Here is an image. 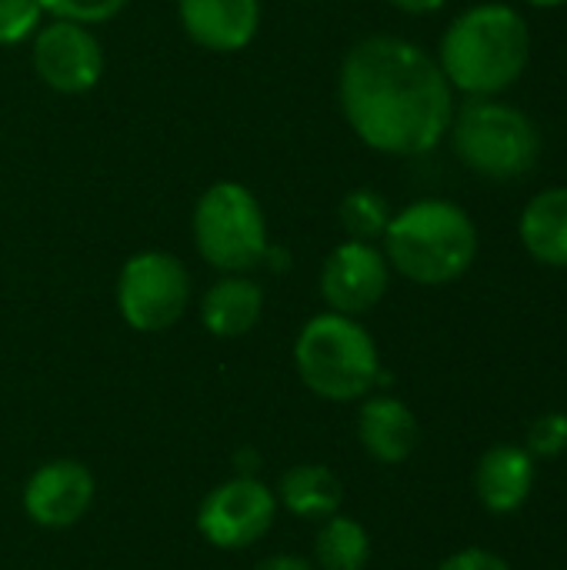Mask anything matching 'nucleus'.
Segmentation results:
<instances>
[{
  "label": "nucleus",
  "instance_id": "17",
  "mask_svg": "<svg viewBox=\"0 0 567 570\" xmlns=\"http://www.w3.org/2000/svg\"><path fill=\"white\" fill-rule=\"evenodd\" d=\"M341 481L334 478V471L321 468V464H304V468H291L281 481V501L291 514L297 518H331L341 508Z\"/></svg>",
  "mask_w": 567,
  "mask_h": 570
},
{
  "label": "nucleus",
  "instance_id": "3",
  "mask_svg": "<svg viewBox=\"0 0 567 570\" xmlns=\"http://www.w3.org/2000/svg\"><path fill=\"white\" fill-rule=\"evenodd\" d=\"M381 240L388 264L421 287L465 277L478 257V224L461 204L444 197H424L391 214Z\"/></svg>",
  "mask_w": 567,
  "mask_h": 570
},
{
  "label": "nucleus",
  "instance_id": "26",
  "mask_svg": "<svg viewBox=\"0 0 567 570\" xmlns=\"http://www.w3.org/2000/svg\"><path fill=\"white\" fill-rule=\"evenodd\" d=\"M525 3H531V7H565L567 0H525Z\"/></svg>",
  "mask_w": 567,
  "mask_h": 570
},
{
  "label": "nucleus",
  "instance_id": "2",
  "mask_svg": "<svg viewBox=\"0 0 567 570\" xmlns=\"http://www.w3.org/2000/svg\"><path fill=\"white\" fill-rule=\"evenodd\" d=\"M531 60V27L511 3L485 0L461 10L438 47V63L465 97H501Z\"/></svg>",
  "mask_w": 567,
  "mask_h": 570
},
{
  "label": "nucleus",
  "instance_id": "23",
  "mask_svg": "<svg viewBox=\"0 0 567 570\" xmlns=\"http://www.w3.org/2000/svg\"><path fill=\"white\" fill-rule=\"evenodd\" d=\"M438 570H511L505 558H498L495 551L485 548H465L458 554H451Z\"/></svg>",
  "mask_w": 567,
  "mask_h": 570
},
{
  "label": "nucleus",
  "instance_id": "21",
  "mask_svg": "<svg viewBox=\"0 0 567 570\" xmlns=\"http://www.w3.org/2000/svg\"><path fill=\"white\" fill-rule=\"evenodd\" d=\"M40 7L53 20H74V23L94 27V23L117 17L127 7V0H40Z\"/></svg>",
  "mask_w": 567,
  "mask_h": 570
},
{
  "label": "nucleus",
  "instance_id": "25",
  "mask_svg": "<svg viewBox=\"0 0 567 570\" xmlns=\"http://www.w3.org/2000/svg\"><path fill=\"white\" fill-rule=\"evenodd\" d=\"M391 7H398V10H404V13H434V10H441L448 0H388Z\"/></svg>",
  "mask_w": 567,
  "mask_h": 570
},
{
  "label": "nucleus",
  "instance_id": "13",
  "mask_svg": "<svg viewBox=\"0 0 567 570\" xmlns=\"http://www.w3.org/2000/svg\"><path fill=\"white\" fill-rule=\"evenodd\" d=\"M535 488V458L518 444H495L475 468L478 501L491 514H515L528 504Z\"/></svg>",
  "mask_w": 567,
  "mask_h": 570
},
{
  "label": "nucleus",
  "instance_id": "18",
  "mask_svg": "<svg viewBox=\"0 0 567 570\" xmlns=\"http://www.w3.org/2000/svg\"><path fill=\"white\" fill-rule=\"evenodd\" d=\"M314 554L321 570H364L371 561V538L354 518L331 514L328 524L317 531Z\"/></svg>",
  "mask_w": 567,
  "mask_h": 570
},
{
  "label": "nucleus",
  "instance_id": "24",
  "mask_svg": "<svg viewBox=\"0 0 567 570\" xmlns=\"http://www.w3.org/2000/svg\"><path fill=\"white\" fill-rule=\"evenodd\" d=\"M254 570H317L314 564L301 561V558H291V554H281V558H267L261 561Z\"/></svg>",
  "mask_w": 567,
  "mask_h": 570
},
{
  "label": "nucleus",
  "instance_id": "16",
  "mask_svg": "<svg viewBox=\"0 0 567 570\" xmlns=\"http://www.w3.org/2000/svg\"><path fill=\"white\" fill-rule=\"evenodd\" d=\"M525 250L545 267H567V187L541 190L528 200L518 224Z\"/></svg>",
  "mask_w": 567,
  "mask_h": 570
},
{
  "label": "nucleus",
  "instance_id": "9",
  "mask_svg": "<svg viewBox=\"0 0 567 570\" xmlns=\"http://www.w3.org/2000/svg\"><path fill=\"white\" fill-rule=\"evenodd\" d=\"M274 511H277L274 494L261 481L234 478L204 498L197 511V528L214 548L237 551L261 541L271 531Z\"/></svg>",
  "mask_w": 567,
  "mask_h": 570
},
{
  "label": "nucleus",
  "instance_id": "19",
  "mask_svg": "<svg viewBox=\"0 0 567 570\" xmlns=\"http://www.w3.org/2000/svg\"><path fill=\"white\" fill-rule=\"evenodd\" d=\"M391 214L394 210L388 207V200L371 187H358L341 200V227L348 240H381L391 224Z\"/></svg>",
  "mask_w": 567,
  "mask_h": 570
},
{
  "label": "nucleus",
  "instance_id": "7",
  "mask_svg": "<svg viewBox=\"0 0 567 570\" xmlns=\"http://www.w3.org/2000/svg\"><path fill=\"white\" fill-rule=\"evenodd\" d=\"M190 304V274L187 267L164 250L134 254L117 277V307L120 317L144 334L167 331L184 317Z\"/></svg>",
  "mask_w": 567,
  "mask_h": 570
},
{
  "label": "nucleus",
  "instance_id": "8",
  "mask_svg": "<svg viewBox=\"0 0 567 570\" xmlns=\"http://www.w3.org/2000/svg\"><path fill=\"white\" fill-rule=\"evenodd\" d=\"M33 70L57 94L94 90L104 77V47L97 33L74 20H50L33 33Z\"/></svg>",
  "mask_w": 567,
  "mask_h": 570
},
{
  "label": "nucleus",
  "instance_id": "22",
  "mask_svg": "<svg viewBox=\"0 0 567 570\" xmlns=\"http://www.w3.org/2000/svg\"><path fill=\"white\" fill-rule=\"evenodd\" d=\"M525 451L531 458H558L567 451V414L555 411V414H541L531 431H528V444Z\"/></svg>",
  "mask_w": 567,
  "mask_h": 570
},
{
  "label": "nucleus",
  "instance_id": "12",
  "mask_svg": "<svg viewBox=\"0 0 567 570\" xmlns=\"http://www.w3.org/2000/svg\"><path fill=\"white\" fill-rule=\"evenodd\" d=\"M184 33L214 53L244 50L261 27V0H177Z\"/></svg>",
  "mask_w": 567,
  "mask_h": 570
},
{
  "label": "nucleus",
  "instance_id": "10",
  "mask_svg": "<svg viewBox=\"0 0 567 570\" xmlns=\"http://www.w3.org/2000/svg\"><path fill=\"white\" fill-rule=\"evenodd\" d=\"M391 284V264L384 250L368 240L338 244L321 271V294L334 314L358 317L381 304Z\"/></svg>",
  "mask_w": 567,
  "mask_h": 570
},
{
  "label": "nucleus",
  "instance_id": "1",
  "mask_svg": "<svg viewBox=\"0 0 567 570\" xmlns=\"http://www.w3.org/2000/svg\"><path fill=\"white\" fill-rule=\"evenodd\" d=\"M338 100L351 130L378 154L421 157L454 117V90L424 47L374 33L358 40L338 73Z\"/></svg>",
  "mask_w": 567,
  "mask_h": 570
},
{
  "label": "nucleus",
  "instance_id": "4",
  "mask_svg": "<svg viewBox=\"0 0 567 570\" xmlns=\"http://www.w3.org/2000/svg\"><path fill=\"white\" fill-rule=\"evenodd\" d=\"M448 134L458 160L488 180H518L541 157L538 124L501 97H468L454 107Z\"/></svg>",
  "mask_w": 567,
  "mask_h": 570
},
{
  "label": "nucleus",
  "instance_id": "15",
  "mask_svg": "<svg viewBox=\"0 0 567 570\" xmlns=\"http://www.w3.org/2000/svg\"><path fill=\"white\" fill-rule=\"evenodd\" d=\"M261 311H264V291L244 274L221 277L201 301V321L214 337L247 334L261 321Z\"/></svg>",
  "mask_w": 567,
  "mask_h": 570
},
{
  "label": "nucleus",
  "instance_id": "20",
  "mask_svg": "<svg viewBox=\"0 0 567 570\" xmlns=\"http://www.w3.org/2000/svg\"><path fill=\"white\" fill-rule=\"evenodd\" d=\"M40 0H0V47H13L40 30Z\"/></svg>",
  "mask_w": 567,
  "mask_h": 570
},
{
  "label": "nucleus",
  "instance_id": "6",
  "mask_svg": "<svg viewBox=\"0 0 567 570\" xmlns=\"http://www.w3.org/2000/svg\"><path fill=\"white\" fill-rule=\"evenodd\" d=\"M194 244L224 274H247L267 257V220L261 200L237 180L211 184L194 207Z\"/></svg>",
  "mask_w": 567,
  "mask_h": 570
},
{
  "label": "nucleus",
  "instance_id": "11",
  "mask_svg": "<svg viewBox=\"0 0 567 570\" xmlns=\"http://www.w3.org/2000/svg\"><path fill=\"white\" fill-rule=\"evenodd\" d=\"M94 501V478L77 461L43 464L23 491V508L40 528H70L77 524Z\"/></svg>",
  "mask_w": 567,
  "mask_h": 570
},
{
  "label": "nucleus",
  "instance_id": "5",
  "mask_svg": "<svg viewBox=\"0 0 567 570\" xmlns=\"http://www.w3.org/2000/svg\"><path fill=\"white\" fill-rule=\"evenodd\" d=\"M301 381L328 401H358L381 381L374 337L344 314H317L294 344Z\"/></svg>",
  "mask_w": 567,
  "mask_h": 570
},
{
  "label": "nucleus",
  "instance_id": "14",
  "mask_svg": "<svg viewBox=\"0 0 567 570\" xmlns=\"http://www.w3.org/2000/svg\"><path fill=\"white\" fill-rule=\"evenodd\" d=\"M358 434L364 451L381 464H401L414 454L421 428L411 407L398 397H371L361 407Z\"/></svg>",
  "mask_w": 567,
  "mask_h": 570
}]
</instances>
